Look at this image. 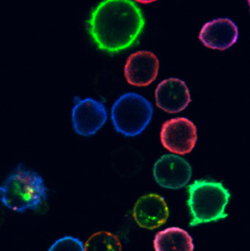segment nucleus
<instances>
[{"label":"nucleus","instance_id":"f03ea898","mask_svg":"<svg viewBox=\"0 0 250 251\" xmlns=\"http://www.w3.org/2000/svg\"><path fill=\"white\" fill-rule=\"evenodd\" d=\"M47 190L40 175L19 165L0 187V200L8 208L25 212L42 205Z\"/></svg>","mask_w":250,"mask_h":251},{"label":"nucleus","instance_id":"423d86ee","mask_svg":"<svg viewBox=\"0 0 250 251\" xmlns=\"http://www.w3.org/2000/svg\"><path fill=\"white\" fill-rule=\"evenodd\" d=\"M153 176L161 187L178 190L185 187L191 179L192 167L182 157L165 154L155 163Z\"/></svg>","mask_w":250,"mask_h":251},{"label":"nucleus","instance_id":"7ed1b4c3","mask_svg":"<svg viewBox=\"0 0 250 251\" xmlns=\"http://www.w3.org/2000/svg\"><path fill=\"white\" fill-rule=\"evenodd\" d=\"M187 189L188 205L192 216L189 226L227 217L225 210L231 194L222 183L200 179L189 185Z\"/></svg>","mask_w":250,"mask_h":251},{"label":"nucleus","instance_id":"20e7f679","mask_svg":"<svg viewBox=\"0 0 250 251\" xmlns=\"http://www.w3.org/2000/svg\"><path fill=\"white\" fill-rule=\"evenodd\" d=\"M153 114V105L147 99L128 92L115 101L111 109V120L116 131L125 137H136L147 127Z\"/></svg>","mask_w":250,"mask_h":251},{"label":"nucleus","instance_id":"ddd939ff","mask_svg":"<svg viewBox=\"0 0 250 251\" xmlns=\"http://www.w3.org/2000/svg\"><path fill=\"white\" fill-rule=\"evenodd\" d=\"M84 247V251H121V244L117 236L106 231L90 236Z\"/></svg>","mask_w":250,"mask_h":251},{"label":"nucleus","instance_id":"9b49d317","mask_svg":"<svg viewBox=\"0 0 250 251\" xmlns=\"http://www.w3.org/2000/svg\"><path fill=\"white\" fill-rule=\"evenodd\" d=\"M239 38V28L229 18H218L202 26L199 40L213 50H227L235 44Z\"/></svg>","mask_w":250,"mask_h":251},{"label":"nucleus","instance_id":"f257e3e1","mask_svg":"<svg viewBox=\"0 0 250 251\" xmlns=\"http://www.w3.org/2000/svg\"><path fill=\"white\" fill-rule=\"evenodd\" d=\"M88 31L99 50L117 53L137 43L145 28L141 8L131 0H106L87 21Z\"/></svg>","mask_w":250,"mask_h":251},{"label":"nucleus","instance_id":"9d476101","mask_svg":"<svg viewBox=\"0 0 250 251\" xmlns=\"http://www.w3.org/2000/svg\"><path fill=\"white\" fill-rule=\"evenodd\" d=\"M157 106L169 113H178L191 102L189 88L183 80L168 78L163 80L155 91Z\"/></svg>","mask_w":250,"mask_h":251},{"label":"nucleus","instance_id":"39448f33","mask_svg":"<svg viewBox=\"0 0 250 251\" xmlns=\"http://www.w3.org/2000/svg\"><path fill=\"white\" fill-rule=\"evenodd\" d=\"M161 140L165 149L170 152L188 154L196 144V126L187 118L171 119L163 124Z\"/></svg>","mask_w":250,"mask_h":251},{"label":"nucleus","instance_id":"4468645a","mask_svg":"<svg viewBox=\"0 0 250 251\" xmlns=\"http://www.w3.org/2000/svg\"><path fill=\"white\" fill-rule=\"evenodd\" d=\"M49 251H84V247L78 238L65 236L56 240Z\"/></svg>","mask_w":250,"mask_h":251},{"label":"nucleus","instance_id":"0eeeda50","mask_svg":"<svg viewBox=\"0 0 250 251\" xmlns=\"http://www.w3.org/2000/svg\"><path fill=\"white\" fill-rule=\"evenodd\" d=\"M78 100L72 109L73 127L79 135H93L107 121L105 105L91 98Z\"/></svg>","mask_w":250,"mask_h":251},{"label":"nucleus","instance_id":"6e6552de","mask_svg":"<svg viewBox=\"0 0 250 251\" xmlns=\"http://www.w3.org/2000/svg\"><path fill=\"white\" fill-rule=\"evenodd\" d=\"M159 68V59L153 52L136 51L127 59L124 76L128 84L136 87H145L156 80Z\"/></svg>","mask_w":250,"mask_h":251},{"label":"nucleus","instance_id":"f8f14e48","mask_svg":"<svg viewBox=\"0 0 250 251\" xmlns=\"http://www.w3.org/2000/svg\"><path fill=\"white\" fill-rule=\"evenodd\" d=\"M153 245L156 251H194L193 238L187 231L178 227L157 232Z\"/></svg>","mask_w":250,"mask_h":251},{"label":"nucleus","instance_id":"1a4fd4ad","mask_svg":"<svg viewBox=\"0 0 250 251\" xmlns=\"http://www.w3.org/2000/svg\"><path fill=\"white\" fill-rule=\"evenodd\" d=\"M133 216L141 228L154 229L166 223L169 209L165 198L158 194H149L141 197L136 202Z\"/></svg>","mask_w":250,"mask_h":251}]
</instances>
